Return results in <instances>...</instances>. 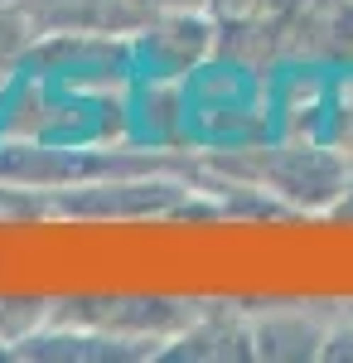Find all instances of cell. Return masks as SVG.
Returning <instances> with one entry per match:
<instances>
[{
    "label": "cell",
    "mask_w": 353,
    "mask_h": 363,
    "mask_svg": "<svg viewBox=\"0 0 353 363\" xmlns=\"http://www.w3.org/2000/svg\"><path fill=\"white\" fill-rule=\"evenodd\" d=\"M208 169L242 179L247 189H271L286 203L300 208H329L344 203L349 189V165L325 145H252L237 155H208Z\"/></svg>",
    "instance_id": "obj_1"
},
{
    "label": "cell",
    "mask_w": 353,
    "mask_h": 363,
    "mask_svg": "<svg viewBox=\"0 0 353 363\" xmlns=\"http://www.w3.org/2000/svg\"><path fill=\"white\" fill-rule=\"evenodd\" d=\"M131 54L145 58L150 78H189L218 58V20L208 10H160L131 39Z\"/></svg>",
    "instance_id": "obj_2"
},
{
    "label": "cell",
    "mask_w": 353,
    "mask_h": 363,
    "mask_svg": "<svg viewBox=\"0 0 353 363\" xmlns=\"http://www.w3.org/2000/svg\"><path fill=\"white\" fill-rule=\"evenodd\" d=\"M29 20L49 34L136 39L150 25V10L136 0H29Z\"/></svg>",
    "instance_id": "obj_3"
},
{
    "label": "cell",
    "mask_w": 353,
    "mask_h": 363,
    "mask_svg": "<svg viewBox=\"0 0 353 363\" xmlns=\"http://www.w3.org/2000/svg\"><path fill=\"white\" fill-rule=\"evenodd\" d=\"M329 325L310 320L305 310H271L267 320H252V344L267 359H320Z\"/></svg>",
    "instance_id": "obj_4"
},
{
    "label": "cell",
    "mask_w": 353,
    "mask_h": 363,
    "mask_svg": "<svg viewBox=\"0 0 353 363\" xmlns=\"http://www.w3.org/2000/svg\"><path fill=\"white\" fill-rule=\"evenodd\" d=\"M320 359H353V320L349 325H329Z\"/></svg>",
    "instance_id": "obj_5"
},
{
    "label": "cell",
    "mask_w": 353,
    "mask_h": 363,
    "mask_svg": "<svg viewBox=\"0 0 353 363\" xmlns=\"http://www.w3.org/2000/svg\"><path fill=\"white\" fill-rule=\"evenodd\" d=\"M145 5L150 15H160V10H208V0H136Z\"/></svg>",
    "instance_id": "obj_6"
}]
</instances>
